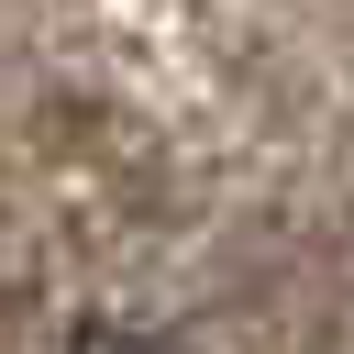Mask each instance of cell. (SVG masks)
Wrapping results in <instances>:
<instances>
[{
  "mask_svg": "<svg viewBox=\"0 0 354 354\" xmlns=\"http://www.w3.org/2000/svg\"><path fill=\"white\" fill-rule=\"evenodd\" d=\"M77 354H177V343H166V332H133V321H88Z\"/></svg>",
  "mask_w": 354,
  "mask_h": 354,
  "instance_id": "1",
  "label": "cell"
}]
</instances>
